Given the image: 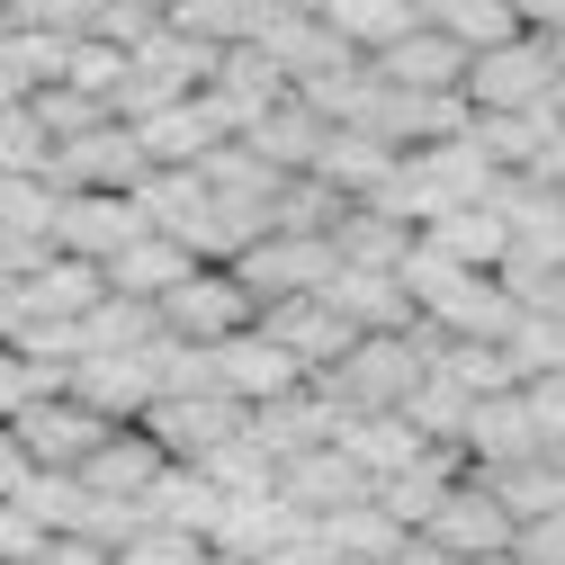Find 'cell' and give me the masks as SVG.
Here are the masks:
<instances>
[{"mask_svg":"<svg viewBox=\"0 0 565 565\" xmlns=\"http://www.w3.org/2000/svg\"><path fill=\"white\" fill-rule=\"evenodd\" d=\"M467 413H476V395H467L458 377H440V369L404 395V422H413L422 440H458V431H467Z\"/></svg>","mask_w":565,"mask_h":565,"instance_id":"e575fe53","label":"cell"},{"mask_svg":"<svg viewBox=\"0 0 565 565\" xmlns=\"http://www.w3.org/2000/svg\"><path fill=\"white\" fill-rule=\"evenodd\" d=\"M162 467H180V458H162V440L145 431V422H117V431L82 458V484L99 493L108 512H145V493L162 484Z\"/></svg>","mask_w":565,"mask_h":565,"instance_id":"30bf717a","label":"cell"},{"mask_svg":"<svg viewBox=\"0 0 565 565\" xmlns=\"http://www.w3.org/2000/svg\"><path fill=\"white\" fill-rule=\"evenodd\" d=\"M45 547H54V539H45V521L10 493V503H0V565H45Z\"/></svg>","mask_w":565,"mask_h":565,"instance_id":"ee69618b","label":"cell"},{"mask_svg":"<svg viewBox=\"0 0 565 565\" xmlns=\"http://www.w3.org/2000/svg\"><path fill=\"white\" fill-rule=\"evenodd\" d=\"M521 413H530L539 449L556 458V449H565V369H547V377H521Z\"/></svg>","mask_w":565,"mask_h":565,"instance_id":"b9f144b4","label":"cell"},{"mask_svg":"<svg viewBox=\"0 0 565 565\" xmlns=\"http://www.w3.org/2000/svg\"><path fill=\"white\" fill-rule=\"evenodd\" d=\"M521 180H539V189H565V135H556V145H547V153H539Z\"/></svg>","mask_w":565,"mask_h":565,"instance_id":"f907efd6","label":"cell"},{"mask_svg":"<svg viewBox=\"0 0 565 565\" xmlns=\"http://www.w3.org/2000/svg\"><path fill=\"white\" fill-rule=\"evenodd\" d=\"M422 243L449 252L458 269H503V260H512V225L493 216V198H484V206H449V216H431V225H422Z\"/></svg>","mask_w":565,"mask_h":565,"instance_id":"cb8c5ba5","label":"cell"},{"mask_svg":"<svg viewBox=\"0 0 565 565\" xmlns=\"http://www.w3.org/2000/svg\"><path fill=\"white\" fill-rule=\"evenodd\" d=\"M458 449H467V467H512V458H547V449H539V431H530V413H521V386H503V395H476V413H467Z\"/></svg>","mask_w":565,"mask_h":565,"instance_id":"44dd1931","label":"cell"},{"mask_svg":"<svg viewBox=\"0 0 565 565\" xmlns=\"http://www.w3.org/2000/svg\"><path fill=\"white\" fill-rule=\"evenodd\" d=\"M422 323H431L440 341H503L521 323V306L503 297V278H493V269H458L449 288L422 306Z\"/></svg>","mask_w":565,"mask_h":565,"instance_id":"e0dca14e","label":"cell"},{"mask_svg":"<svg viewBox=\"0 0 565 565\" xmlns=\"http://www.w3.org/2000/svg\"><path fill=\"white\" fill-rule=\"evenodd\" d=\"M126 10H153V19H171V10H180V0H126Z\"/></svg>","mask_w":565,"mask_h":565,"instance_id":"f5cc1de1","label":"cell"},{"mask_svg":"<svg viewBox=\"0 0 565 565\" xmlns=\"http://www.w3.org/2000/svg\"><path fill=\"white\" fill-rule=\"evenodd\" d=\"M36 467H28V449H19V431H10V422H0V503H10V493L28 484Z\"/></svg>","mask_w":565,"mask_h":565,"instance_id":"bcb514c9","label":"cell"},{"mask_svg":"<svg viewBox=\"0 0 565 565\" xmlns=\"http://www.w3.org/2000/svg\"><path fill=\"white\" fill-rule=\"evenodd\" d=\"M145 431L162 440V458H180V467H198V458H216L225 440H243L252 431V413L234 404V395H162L153 413H145Z\"/></svg>","mask_w":565,"mask_h":565,"instance_id":"9c48e42d","label":"cell"},{"mask_svg":"<svg viewBox=\"0 0 565 565\" xmlns=\"http://www.w3.org/2000/svg\"><path fill=\"white\" fill-rule=\"evenodd\" d=\"M556 117H565V73H556Z\"/></svg>","mask_w":565,"mask_h":565,"instance_id":"6f0895ef","label":"cell"},{"mask_svg":"<svg viewBox=\"0 0 565 565\" xmlns=\"http://www.w3.org/2000/svg\"><path fill=\"white\" fill-rule=\"evenodd\" d=\"M135 145H145L153 171H198L216 145H234V126H225V108L206 99V90H189V99H171L153 117H135Z\"/></svg>","mask_w":565,"mask_h":565,"instance_id":"8fae6325","label":"cell"},{"mask_svg":"<svg viewBox=\"0 0 565 565\" xmlns=\"http://www.w3.org/2000/svg\"><path fill=\"white\" fill-rule=\"evenodd\" d=\"M260 332H269L278 350H288V360H297L306 377H332V369L350 360V350L369 341L360 323H350V315L332 306V288H315V297H278V306H260Z\"/></svg>","mask_w":565,"mask_h":565,"instance_id":"8992f818","label":"cell"},{"mask_svg":"<svg viewBox=\"0 0 565 565\" xmlns=\"http://www.w3.org/2000/svg\"><path fill=\"white\" fill-rule=\"evenodd\" d=\"M431 28H449V36L467 45V54H484V45H512V36H530L512 0H440V10H431Z\"/></svg>","mask_w":565,"mask_h":565,"instance_id":"836d02e7","label":"cell"},{"mask_svg":"<svg viewBox=\"0 0 565 565\" xmlns=\"http://www.w3.org/2000/svg\"><path fill=\"white\" fill-rule=\"evenodd\" d=\"M422 377H431V323H413V332H369L323 386L341 395V413H404V395H413Z\"/></svg>","mask_w":565,"mask_h":565,"instance_id":"6da1fadb","label":"cell"},{"mask_svg":"<svg viewBox=\"0 0 565 565\" xmlns=\"http://www.w3.org/2000/svg\"><path fill=\"white\" fill-rule=\"evenodd\" d=\"M63 395H82L90 413L108 422H145L162 404V377H153V350H99V360H73V386Z\"/></svg>","mask_w":565,"mask_h":565,"instance_id":"9a60e30c","label":"cell"},{"mask_svg":"<svg viewBox=\"0 0 565 565\" xmlns=\"http://www.w3.org/2000/svg\"><path fill=\"white\" fill-rule=\"evenodd\" d=\"M556 467H565V449H556Z\"/></svg>","mask_w":565,"mask_h":565,"instance_id":"94428289","label":"cell"},{"mask_svg":"<svg viewBox=\"0 0 565 565\" xmlns=\"http://www.w3.org/2000/svg\"><path fill=\"white\" fill-rule=\"evenodd\" d=\"M260 10H269V0H180L171 28H189V36H206V45H252Z\"/></svg>","mask_w":565,"mask_h":565,"instance_id":"74e56055","label":"cell"},{"mask_svg":"<svg viewBox=\"0 0 565 565\" xmlns=\"http://www.w3.org/2000/svg\"><path fill=\"white\" fill-rule=\"evenodd\" d=\"M422 539H431V547H449L458 565H484V556H503V547L521 539V521L493 503V484H484V476H467L449 503L431 512V530H422Z\"/></svg>","mask_w":565,"mask_h":565,"instance_id":"4fadbf2b","label":"cell"},{"mask_svg":"<svg viewBox=\"0 0 565 565\" xmlns=\"http://www.w3.org/2000/svg\"><path fill=\"white\" fill-rule=\"evenodd\" d=\"M198 565H252V556H225V547H206V556H198Z\"/></svg>","mask_w":565,"mask_h":565,"instance_id":"db71d44e","label":"cell"},{"mask_svg":"<svg viewBox=\"0 0 565 565\" xmlns=\"http://www.w3.org/2000/svg\"><path fill=\"white\" fill-rule=\"evenodd\" d=\"M556 45L547 36H512V45H484L467 63V108L476 117H512V108H547L556 99Z\"/></svg>","mask_w":565,"mask_h":565,"instance_id":"277c9868","label":"cell"},{"mask_svg":"<svg viewBox=\"0 0 565 565\" xmlns=\"http://www.w3.org/2000/svg\"><path fill=\"white\" fill-rule=\"evenodd\" d=\"M108 297V269H90V260H45L36 278H28V323H82L90 306Z\"/></svg>","mask_w":565,"mask_h":565,"instance_id":"d4e9b609","label":"cell"},{"mask_svg":"<svg viewBox=\"0 0 565 565\" xmlns=\"http://www.w3.org/2000/svg\"><path fill=\"white\" fill-rule=\"evenodd\" d=\"M234 278L260 297V306H278V297H315V288H332L341 278V252H332V234H260L243 260H234Z\"/></svg>","mask_w":565,"mask_h":565,"instance_id":"52a82bcc","label":"cell"},{"mask_svg":"<svg viewBox=\"0 0 565 565\" xmlns=\"http://www.w3.org/2000/svg\"><path fill=\"white\" fill-rule=\"evenodd\" d=\"M45 180H54V189H145L153 162H145V145H135V126L108 117V126L73 135V145H54V171H45Z\"/></svg>","mask_w":565,"mask_h":565,"instance_id":"7c38bea8","label":"cell"},{"mask_svg":"<svg viewBox=\"0 0 565 565\" xmlns=\"http://www.w3.org/2000/svg\"><path fill=\"white\" fill-rule=\"evenodd\" d=\"M332 252H341V269H395V278H404V252H413V225H395V216H377V206H350V216L332 225Z\"/></svg>","mask_w":565,"mask_h":565,"instance_id":"4dcf8cb0","label":"cell"},{"mask_svg":"<svg viewBox=\"0 0 565 565\" xmlns=\"http://www.w3.org/2000/svg\"><path fill=\"white\" fill-rule=\"evenodd\" d=\"M135 234H153V216H145V198H135V189H63V216H54V252L63 260L108 269Z\"/></svg>","mask_w":565,"mask_h":565,"instance_id":"5b68a950","label":"cell"},{"mask_svg":"<svg viewBox=\"0 0 565 565\" xmlns=\"http://www.w3.org/2000/svg\"><path fill=\"white\" fill-rule=\"evenodd\" d=\"M297 386H315V377H306L269 332H234V341H216V395H234L243 413H260V404H278V395H297Z\"/></svg>","mask_w":565,"mask_h":565,"instance_id":"2e32d148","label":"cell"},{"mask_svg":"<svg viewBox=\"0 0 565 565\" xmlns=\"http://www.w3.org/2000/svg\"><path fill=\"white\" fill-rule=\"evenodd\" d=\"M216 512H225V493L206 484L198 467H162V484L145 493V521H162V530H189V539H206V530H216Z\"/></svg>","mask_w":565,"mask_h":565,"instance_id":"1f68e13d","label":"cell"},{"mask_svg":"<svg viewBox=\"0 0 565 565\" xmlns=\"http://www.w3.org/2000/svg\"><path fill=\"white\" fill-rule=\"evenodd\" d=\"M0 36H10V0H0Z\"/></svg>","mask_w":565,"mask_h":565,"instance_id":"91938a15","label":"cell"},{"mask_svg":"<svg viewBox=\"0 0 565 565\" xmlns=\"http://www.w3.org/2000/svg\"><path fill=\"white\" fill-rule=\"evenodd\" d=\"M28 332V278H0V341Z\"/></svg>","mask_w":565,"mask_h":565,"instance_id":"7dc6e473","label":"cell"},{"mask_svg":"<svg viewBox=\"0 0 565 565\" xmlns=\"http://www.w3.org/2000/svg\"><path fill=\"white\" fill-rule=\"evenodd\" d=\"M332 306L360 323V332H413V323H422L395 269H341V278H332Z\"/></svg>","mask_w":565,"mask_h":565,"instance_id":"4316f807","label":"cell"},{"mask_svg":"<svg viewBox=\"0 0 565 565\" xmlns=\"http://www.w3.org/2000/svg\"><path fill=\"white\" fill-rule=\"evenodd\" d=\"M198 556H206V539L162 530V521H145L135 539H117V565H198Z\"/></svg>","mask_w":565,"mask_h":565,"instance_id":"7bdbcfd3","label":"cell"},{"mask_svg":"<svg viewBox=\"0 0 565 565\" xmlns=\"http://www.w3.org/2000/svg\"><path fill=\"white\" fill-rule=\"evenodd\" d=\"M476 476L493 484V503H503L521 530L565 512V467H556V458H512V467H476Z\"/></svg>","mask_w":565,"mask_h":565,"instance_id":"83f0119b","label":"cell"},{"mask_svg":"<svg viewBox=\"0 0 565 565\" xmlns=\"http://www.w3.org/2000/svg\"><path fill=\"white\" fill-rule=\"evenodd\" d=\"M145 216H153V234H171V243H189L198 260H243V225L216 206V189H206V171H153L145 189Z\"/></svg>","mask_w":565,"mask_h":565,"instance_id":"3957f363","label":"cell"},{"mask_svg":"<svg viewBox=\"0 0 565 565\" xmlns=\"http://www.w3.org/2000/svg\"><path fill=\"white\" fill-rule=\"evenodd\" d=\"M369 493H377V484L350 467V449H306V458L278 467V503L306 512V521H332V512H350V503H369Z\"/></svg>","mask_w":565,"mask_h":565,"instance_id":"d6986e66","label":"cell"},{"mask_svg":"<svg viewBox=\"0 0 565 565\" xmlns=\"http://www.w3.org/2000/svg\"><path fill=\"white\" fill-rule=\"evenodd\" d=\"M484 565H521V556H512V547H503V556H484Z\"/></svg>","mask_w":565,"mask_h":565,"instance_id":"11a10c76","label":"cell"},{"mask_svg":"<svg viewBox=\"0 0 565 565\" xmlns=\"http://www.w3.org/2000/svg\"><path fill=\"white\" fill-rule=\"evenodd\" d=\"M323 539H332V556H341V565H386L413 530H395L377 503H350V512H332V521H323Z\"/></svg>","mask_w":565,"mask_h":565,"instance_id":"d6a6232c","label":"cell"},{"mask_svg":"<svg viewBox=\"0 0 565 565\" xmlns=\"http://www.w3.org/2000/svg\"><path fill=\"white\" fill-rule=\"evenodd\" d=\"M386 565H458V556H449V547H431V539H422V530H413V539H404V547H395Z\"/></svg>","mask_w":565,"mask_h":565,"instance_id":"681fc988","label":"cell"},{"mask_svg":"<svg viewBox=\"0 0 565 565\" xmlns=\"http://www.w3.org/2000/svg\"><path fill=\"white\" fill-rule=\"evenodd\" d=\"M45 171H54V135L28 117V99L0 108V180H45Z\"/></svg>","mask_w":565,"mask_h":565,"instance_id":"f35d334b","label":"cell"},{"mask_svg":"<svg viewBox=\"0 0 565 565\" xmlns=\"http://www.w3.org/2000/svg\"><path fill=\"white\" fill-rule=\"evenodd\" d=\"M153 315H162L171 341H198V350H216V341H234V332H260V297L234 278V260H198Z\"/></svg>","mask_w":565,"mask_h":565,"instance_id":"7a4b0ae2","label":"cell"},{"mask_svg":"<svg viewBox=\"0 0 565 565\" xmlns=\"http://www.w3.org/2000/svg\"><path fill=\"white\" fill-rule=\"evenodd\" d=\"M512 556H521V565H565V512H556V521H530V530L512 539Z\"/></svg>","mask_w":565,"mask_h":565,"instance_id":"f6af8a7d","label":"cell"},{"mask_svg":"<svg viewBox=\"0 0 565 565\" xmlns=\"http://www.w3.org/2000/svg\"><path fill=\"white\" fill-rule=\"evenodd\" d=\"M512 10H521L530 36H556V28H565V0H512Z\"/></svg>","mask_w":565,"mask_h":565,"instance_id":"c3c4849f","label":"cell"},{"mask_svg":"<svg viewBox=\"0 0 565 565\" xmlns=\"http://www.w3.org/2000/svg\"><path fill=\"white\" fill-rule=\"evenodd\" d=\"M323 28H332L350 54H386L395 36L422 28V10H413V0H323Z\"/></svg>","mask_w":565,"mask_h":565,"instance_id":"f1b7e54d","label":"cell"},{"mask_svg":"<svg viewBox=\"0 0 565 565\" xmlns=\"http://www.w3.org/2000/svg\"><path fill=\"white\" fill-rule=\"evenodd\" d=\"M323 135H332V117H323L306 90H288V99H269V108L243 126V145H252L260 162H278V171H315V162H323Z\"/></svg>","mask_w":565,"mask_h":565,"instance_id":"ffe728a7","label":"cell"},{"mask_svg":"<svg viewBox=\"0 0 565 565\" xmlns=\"http://www.w3.org/2000/svg\"><path fill=\"white\" fill-rule=\"evenodd\" d=\"M565 135V117H556V99L547 108H512V117H476V145L493 153V171H530L547 145Z\"/></svg>","mask_w":565,"mask_h":565,"instance_id":"f546056e","label":"cell"},{"mask_svg":"<svg viewBox=\"0 0 565 565\" xmlns=\"http://www.w3.org/2000/svg\"><path fill=\"white\" fill-rule=\"evenodd\" d=\"M467 45L449 36V28H431V19H422L413 36H395L386 54H369V73L377 82H395V90H467Z\"/></svg>","mask_w":565,"mask_h":565,"instance_id":"ac0fdd59","label":"cell"},{"mask_svg":"<svg viewBox=\"0 0 565 565\" xmlns=\"http://www.w3.org/2000/svg\"><path fill=\"white\" fill-rule=\"evenodd\" d=\"M10 431H19L28 467H45V476H82V458L117 431V422H108V413H90L82 395H45V404H28V413L10 422Z\"/></svg>","mask_w":565,"mask_h":565,"instance_id":"ba28073f","label":"cell"},{"mask_svg":"<svg viewBox=\"0 0 565 565\" xmlns=\"http://www.w3.org/2000/svg\"><path fill=\"white\" fill-rule=\"evenodd\" d=\"M28 117L54 135V145H73V135L108 126L117 108H108V99H90V90H73V82H45V90H28Z\"/></svg>","mask_w":565,"mask_h":565,"instance_id":"d590c367","label":"cell"},{"mask_svg":"<svg viewBox=\"0 0 565 565\" xmlns=\"http://www.w3.org/2000/svg\"><path fill=\"white\" fill-rule=\"evenodd\" d=\"M503 360H512V377L565 369V315H521V323L503 332Z\"/></svg>","mask_w":565,"mask_h":565,"instance_id":"ab89813d","label":"cell"},{"mask_svg":"<svg viewBox=\"0 0 565 565\" xmlns=\"http://www.w3.org/2000/svg\"><path fill=\"white\" fill-rule=\"evenodd\" d=\"M19 99H28V90L10 82V63H0V108H19Z\"/></svg>","mask_w":565,"mask_h":565,"instance_id":"816d5d0a","label":"cell"},{"mask_svg":"<svg viewBox=\"0 0 565 565\" xmlns=\"http://www.w3.org/2000/svg\"><path fill=\"white\" fill-rule=\"evenodd\" d=\"M547 45H556V63H565V28H556V36H547Z\"/></svg>","mask_w":565,"mask_h":565,"instance_id":"9f6ffc18","label":"cell"},{"mask_svg":"<svg viewBox=\"0 0 565 565\" xmlns=\"http://www.w3.org/2000/svg\"><path fill=\"white\" fill-rule=\"evenodd\" d=\"M63 386H73V369H45V360H28L19 341H0V422H19L28 404H45Z\"/></svg>","mask_w":565,"mask_h":565,"instance_id":"8d00e7d4","label":"cell"},{"mask_svg":"<svg viewBox=\"0 0 565 565\" xmlns=\"http://www.w3.org/2000/svg\"><path fill=\"white\" fill-rule=\"evenodd\" d=\"M252 54H269L288 82H323V73H341V63H360V54L323 28V10H260Z\"/></svg>","mask_w":565,"mask_h":565,"instance_id":"5bb4252c","label":"cell"},{"mask_svg":"<svg viewBox=\"0 0 565 565\" xmlns=\"http://www.w3.org/2000/svg\"><path fill=\"white\" fill-rule=\"evenodd\" d=\"M332 449H350V467H360V476L377 484V476H395L404 458H422V449H431V440H422V431H413L404 413H350Z\"/></svg>","mask_w":565,"mask_h":565,"instance_id":"484cf974","label":"cell"},{"mask_svg":"<svg viewBox=\"0 0 565 565\" xmlns=\"http://www.w3.org/2000/svg\"><path fill=\"white\" fill-rule=\"evenodd\" d=\"M413 10H422V19H431V10H440V0H413Z\"/></svg>","mask_w":565,"mask_h":565,"instance_id":"680465c9","label":"cell"},{"mask_svg":"<svg viewBox=\"0 0 565 565\" xmlns=\"http://www.w3.org/2000/svg\"><path fill=\"white\" fill-rule=\"evenodd\" d=\"M395 162H404L395 145H377V135H360V126H332V135H323V162H315V180H323V189H341L350 206H369V198L395 180Z\"/></svg>","mask_w":565,"mask_h":565,"instance_id":"7402d4cb","label":"cell"},{"mask_svg":"<svg viewBox=\"0 0 565 565\" xmlns=\"http://www.w3.org/2000/svg\"><path fill=\"white\" fill-rule=\"evenodd\" d=\"M90 19H99V0H10V28H28V36H90Z\"/></svg>","mask_w":565,"mask_h":565,"instance_id":"60d3db41","label":"cell"},{"mask_svg":"<svg viewBox=\"0 0 565 565\" xmlns=\"http://www.w3.org/2000/svg\"><path fill=\"white\" fill-rule=\"evenodd\" d=\"M189 269H198V252H189V243H171V234H135V243L108 260V288H117V297H135V306H162Z\"/></svg>","mask_w":565,"mask_h":565,"instance_id":"603a6c76","label":"cell"}]
</instances>
